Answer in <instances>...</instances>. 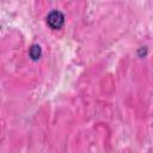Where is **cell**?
I'll use <instances>...</instances> for the list:
<instances>
[{"mask_svg":"<svg viewBox=\"0 0 153 153\" xmlns=\"http://www.w3.org/2000/svg\"><path fill=\"white\" fill-rule=\"evenodd\" d=\"M41 54H42V51H41V47L39 45H32L30 48V56H31V59L37 60V59H39Z\"/></svg>","mask_w":153,"mask_h":153,"instance_id":"cell-2","label":"cell"},{"mask_svg":"<svg viewBox=\"0 0 153 153\" xmlns=\"http://www.w3.org/2000/svg\"><path fill=\"white\" fill-rule=\"evenodd\" d=\"M65 23V16L60 11H51L47 17V24L53 30H59Z\"/></svg>","mask_w":153,"mask_h":153,"instance_id":"cell-1","label":"cell"}]
</instances>
